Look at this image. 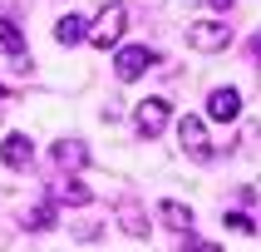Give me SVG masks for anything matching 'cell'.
I'll use <instances>...</instances> for the list:
<instances>
[{
    "label": "cell",
    "instance_id": "9a60e30c",
    "mask_svg": "<svg viewBox=\"0 0 261 252\" xmlns=\"http://www.w3.org/2000/svg\"><path fill=\"white\" fill-rule=\"evenodd\" d=\"M227 227H232V233H256V218H247V213H227Z\"/></svg>",
    "mask_w": 261,
    "mask_h": 252
},
{
    "label": "cell",
    "instance_id": "e0dca14e",
    "mask_svg": "<svg viewBox=\"0 0 261 252\" xmlns=\"http://www.w3.org/2000/svg\"><path fill=\"white\" fill-rule=\"evenodd\" d=\"M207 5H217V10H227V5H232V0H207Z\"/></svg>",
    "mask_w": 261,
    "mask_h": 252
},
{
    "label": "cell",
    "instance_id": "3957f363",
    "mask_svg": "<svg viewBox=\"0 0 261 252\" xmlns=\"http://www.w3.org/2000/svg\"><path fill=\"white\" fill-rule=\"evenodd\" d=\"M153 64H158V50H148V44H128V50H118L114 74L123 79V84H133V79H143Z\"/></svg>",
    "mask_w": 261,
    "mask_h": 252
},
{
    "label": "cell",
    "instance_id": "8992f818",
    "mask_svg": "<svg viewBox=\"0 0 261 252\" xmlns=\"http://www.w3.org/2000/svg\"><path fill=\"white\" fill-rule=\"evenodd\" d=\"M207 119H217V124H232V119H242V94H237L232 84H222L207 94Z\"/></svg>",
    "mask_w": 261,
    "mask_h": 252
},
{
    "label": "cell",
    "instance_id": "5b68a950",
    "mask_svg": "<svg viewBox=\"0 0 261 252\" xmlns=\"http://www.w3.org/2000/svg\"><path fill=\"white\" fill-rule=\"evenodd\" d=\"M177 144L188 148V158L212 163V144H207V129H202V119H197V114H182V119H177Z\"/></svg>",
    "mask_w": 261,
    "mask_h": 252
},
{
    "label": "cell",
    "instance_id": "2e32d148",
    "mask_svg": "<svg viewBox=\"0 0 261 252\" xmlns=\"http://www.w3.org/2000/svg\"><path fill=\"white\" fill-rule=\"evenodd\" d=\"M188 252H222L217 242H202V237H188Z\"/></svg>",
    "mask_w": 261,
    "mask_h": 252
},
{
    "label": "cell",
    "instance_id": "9c48e42d",
    "mask_svg": "<svg viewBox=\"0 0 261 252\" xmlns=\"http://www.w3.org/2000/svg\"><path fill=\"white\" fill-rule=\"evenodd\" d=\"M0 158L10 163V168H30L35 148H30V139H25V133H5V144H0Z\"/></svg>",
    "mask_w": 261,
    "mask_h": 252
},
{
    "label": "cell",
    "instance_id": "5bb4252c",
    "mask_svg": "<svg viewBox=\"0 0 261 252\" xmlns=\"http://www.w3.org/2000/svg\"><path fill=\"white\" fill-rule=\"evenodd\" d=\"M118 222H123V233H128V237H148V218H143V208H138V203H123V208H118Z\"/></svg>",
    "mask_w": 261,
    "mask_h": 252
},
{
    "label": "cell",
    "instance_id": "6da1fadb",
    "mask_svg": "<svg viewBox=\"0 0 261 252\" xmlns=\"http://www.w3.org/2000/svg\"><path fill=\"white\" fill-rule=\"evenodd\" d=\"M123 30H128V10H123V5H109V0H103V10H99V20H94V25H89V40L99 44V50H109V44H118L123 40Z\"/></svg>",
    "mask_w": 261,
    "mask_h": 252
},
{
    "label": "cell",
    "instance_id": "277c9868",
    "mask_svg": "<svg viewBox=\"0 0 261 252\" xmlns=\"http://www.w3.org/2000/svg\"><path fill=\"white\" fill-rule=\"evenodd\" d=\"M168 119H173V109H168V99H138V109H133V129L143 133V139H158L163 129H168Z\"/></svg>",
    "mask_w": 261,
    "mask_h": 252
},
{
    "label": "cell",
    "instance_id": "52a82bcc",
    "mask_svg": "<svg viewBox=\"0 0 261 252\" xmlns=\"http://www.w3.org/2000/svg\"><path fill=\"white\" fill-rule=\"evenodd\" d=\"M0 55L20 59L15 70H30V64H25V35H20V25H15L10 15H0Z\"/></svg>",
    "mask_w": 261,
    "mask_h": 252
},
{
    "label": "cell",
    "instance_id": "7c38bea8",
    "mask_svg": "<svg viewBox=\"0 0 261 252\" xmlns=\"http://www.w3.org/2000/svg\"><path fill=\"white\" fill-rule=\"evenodd\" d=\"M55 40H59V44H79V40H89V20H79V15H64V20H55Z\"/></svg>",
    "mask_w": 261,
    "mask_h": 252
},
{
    "label": "cell",
    "instance_id": "ba28073f",
    "mask_svg": "<svg viewBox=\"0 0 261 252\" xmlns=\"http://www.w3.org/2000/svg\"><path fill=\"white\" fill-rule=\"evenodd\" d=\"M158 222L173 227V233H192V208L177 203V198H163V203H158Z\"/></svg>",
    "mask_w": 261,
    "mask_h": 252
},
{
    "label": "cell",
    "instance_id": "4fadbf2b",
    "mask_svg": "<svg viewBox=\"0 0 261 252\" xmlns=\"http://www.w3.org/2000/svg\"><path fill=\"white\" fill-rule=\"evenodd\" d=\"M55 218H59V203H55V198H44V203L30 208L25 227H30V233H44V227H55Z\"/></svg>",
    "mask_w": 261,
    "mask_h": 252
},
{
    "label": "cell",
    "instance_id": "ac0fdd59",
    "mask_svg": "<svg viewBox=\"0 0 261 252\" xmlns=\"http://www.w3.org/2000/svg\"><path fill=\"white\" fill-rule=\"evenodd\" d=\"M251 55H256V59H261V35H256V44H251Z\"/></svg>",
    "mask_w": 261,
    "mask_h": 252
},
{
    "label": "cell",
    "instance_id": "8fae6325",
    "mask_svg": "<svg viewBox=\"0 0 261 252\" xmlns=\"http://www.w3.org/2000/svg\"><path fill=\"white\" fill-rule=\"evenodd\" d=\"M49 198H55V203H74V208H84L89 198H94V193H89L84 183H79V178H55V188H49Z\"/></svg>",
    "mask_w": 261,
    "mask_h": 252
},
{
    "label": "cell",
    "instance_id": "30bf717a",
    "mask_svg": "<svg viewBox=\"0 0 261 252\" xmlns=\"http://www.w3.org/2000/svg\"><path fill=\"white\" fill-rule=\"evenodd\" d=\"M49 158H55V168H84V163H89V148L79 144V139H64V144L49 148Z\"/></svg>",
    "mask_w": 261,
    "mask_h": 252
},
{
    "label": "cell",
    "instance_id": "7a4b0ae2",
    "mask_svg": "<svg viewBox=\"0 0 261 252\" xmlns=\"http://www.w3.org/2000/svg\"><path fill=\"white\" fill-rule=\"evenodd\" d=\"M188 44L202 50V55L227 50V44H232V25H227V20H192V25H188Z\"/></svg>",
    "mask_w": 261,
    "mask_h": 252
}]
</instances>
